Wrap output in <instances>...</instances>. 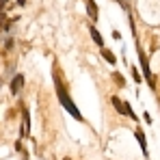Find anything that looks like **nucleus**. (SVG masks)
Instances as JSON below:
<instances>
[{
    "label": "nucleus",
    "mask_w": 160,
    "mask_h": 160,
    "mask_svg": "<svg viewBox=\"0 0 160 160\" xmlns=\"http://www.w3.org/2000/svg\"><path fill=\"white\" fill-rule=\"evenodd\" d=\"M22 82H24V78H22V76H15V78H13V82H11V91H13V93H18V91L22 89Z\"/></svg>",
    "instance_id": "obj_1"
},
{
    "label": "nucleus",
    "mask_w": 160,
    "mask_h": 160,
    "mask_svg": "<svg viewBox=\"0 0 160 160\" xmlns=\"http://www.w3.org/2000/svg\"><path fill=\"white\" fill-rule=\"evenodd\" d=\"M89 32H91V37L95 39V43H98V46L102 48V43H104V39H102V35H100V32L95 30V26H91V28H89Z\"/></svg>",
    "instance_id": "obj_2"
},
{
    "label": "nucleus",
    "mask_w": 160,
    "mask_h": 160,
    "mask_svg": "<svg viewBox=\"0 0 160 160\" xmlns=\"http://www.w3.org/2000/svg\"><path fill=\"white\" fill-rule=\"evenodd\" d=\"M89 2V15H91V20H98V9H95V2L93 0H87Z\"/></svg>",
    "instance_id": "obj_3"
},
{
    "label": "nucleus",
    "mask_w": 160,
    "mask_h": 160,
    "mask_svg": "<svg viewBox=\"0 0 160 160\" xmlns=\"http://www.w3.org/2000/svg\"><path fill=\"white\" fill-rule=\"evenodd\" d=\"M102 54L106 56V61H108V63H115V54L110 52V50H106V48H102Z\"/></svg>",
    "instance_id": "obj_4"
},
{
    "label": "nucleus",
    "mask_w": 160,
    "mask_h": 160,
    "mask_svg": "<svg viewBox=\"0 0 160 160\" xmlns=\"http://www.w3.org/2000/svg\"><path fill=\"white\" fill-rule=\"evenodd\" d=\"M136 138L141 141V149H143V152H147V147H145V136H143L141 132H136Z\"/></svg>",
    "instance_id": "obj_5"
},
{
    "label": "nucleus",
    "mask_w": 160,
    "mask_h": 160,
    "mask_svg": "<svg viewBox=\"0 0 160 160\" xmlns=\"http://www.w3.org/2000/svg\"><path fill=\"white\" fill-rule=\"evenodd\" d=\"M115 82H117L119 87H123V76H121V74H115Z\"/></svg>",
    "instance_id": "obj_6"
}]
</instances>
